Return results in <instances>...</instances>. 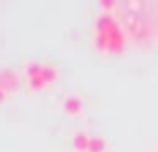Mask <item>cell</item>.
I'll list each match as a JSON object with an SVG mask.
<instances>
[{"label": "cell", "instance_id": "1", "mask_svg": "<svg viewBox=\"0 0 158 152\" xmlns=\"http://www.w3.org/2000/svg\"><path fill=\"white\" fill-rule=\"evenodd\" d=\"M102 34L106 36V42H108V48H106L108 54H122L126 42H124V34H122V28L118 26V22H114L106 32H102Z\"/></svg>", "mask_w": 158, "mask_h": 152}, {"label": "cell", "instance_id": "2", "mask_svg": "<svg viewBox=\"0 0 158 152\" xmlns=\"http://www.w3.org/2000/svg\"><path fill=\"white\" fill-rule=\"evenodd\" d=\"M20 76L18 72H14L12 68H2L0 70V88L4 92H14V90L20 88Z\"/></svg>", "mask_w": 158, "mask_h": 152}, {"label": "cell", "instance_id": "3", "mask_svg": "<svg viewBox=\"0 0 158 152\" xmlns=\"http://www.w3.org/2000/svg\"><path fill=\"white\" fill-rule=\"evenodd\" d=\"M62 108H64V112L68 114V116H78V114L82 112V100L76 96V94H70V96L64 98Z\"/></svg>", "mask_w": 158, "mask_h": 152}, {"label": "cell", "instance_id": "4", "mask_svg": "<svg viewBox=\"0 0 158 152\" xmlns=\"http://www.w3.org/2000/svg\"><path fill=\"white\" fill-rule=\"evenodd\" d=\"M90 146V136L86 132H76L72 138V148L74 152H88Z\"/></svg>", "mask_w": 158, "mask_h": 152}, {"label": "cell", "instance_id": "5", "mask_svg": "<svg viewBox=\"0 0 158 152\" xmlns=\"http://www.w3.org/2000/svg\"><path fill=\"white\" fill-rule=\"evenodd\" d=\"M42 80H44V84H54V82L58 80V76H60V72H58V68L56 66H50V64H48V66H42Z\"/></svg>", "mask_w": 158, "mask_h": 152}, {"label": "cell", "instance_id": "6", "mask_svg": "<svg viewBox=\"0 0 158 152\" xmlns=\"http://www.w3.org/2000/svg\"><path fill=\"white\" fill-rule=\"evenodd\" d=\"M106 148H108V142L104 136H90L88 152H104Z\"/></svg>", "mask_w": 158, "mask_h": 152}, {"label": "cell", "instance_id": "7", "mask_svg": "<svg viewBox=\"0 0 158 152\" xmlns=\"http://www.w3.org/2000/svg\"><path fill=\"white\" fill-rule=\"evenodd\" d=\"M24 74H26L28 80H32V78H36V76H40V74H42V66H40L38 62H26Z\"/></svg>", "mask_w": 158, "mask_h": 152}, {"label": "cell", "instance_id": "8", "mask_svg": "<svg viewBox=\"0 0 158 152\" xmlns=\"http://www.w3.org/2000/svg\"><path fill=\"white\" fill-rule=\"evenodd\" d=\"M28 84H30V88L32 90H42L44 86V80H42V76H36V78H32V80H28Z\"/></svg>", "mask_w": 158, "mask_h": 152}, {"label": "cell", "instance_id": "9", "mask_svg": "<svg viewBox=\"0 0 158 152\" xmlns=\"http://www.w3.org/2000/svg\"><path fill=\"white\" fill-rule=\"evenodd\" d=\"M100 6L106 10V14H108V10H112V8H116V2H112V0H102L100 2Z\"/></svg>", "mask_w": 158, "mask_h": 152}, {"label": "cell", "instance_id": "10", "mask_svg": "<svg viewBox=\"0 0 158 152\" xmlns=\"http://www.w3.org/2000/svg\"><path fill=\"white\" fill-rule=\"evenodd\" d=\"M4 100H6V92H4V90L2 88H0V104H2V102Z\"/></svg>", "mask_w": 158, "mask_h": 152}]
</instances>
